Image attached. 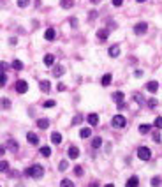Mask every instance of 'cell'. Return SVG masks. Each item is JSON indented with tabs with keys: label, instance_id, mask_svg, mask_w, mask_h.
<instances>
[{
	"label": "cell",
	"instance_id": "cell-1",
	"mask_svg": "<svg viewBox=\"0 0 162 187\" xmlns=\"http://www.w3.org/2000/svg\"><path fill=\"white\" fill-rule=\"evenodd\" d=\"M25 175L26 177H32V178H41L44 175V168L39 166V164H34V166H30V168L25 170Z\"/></svg>",
	"mask_w": 162,
	"mask_h": 187
},
{
	"label": "cell",
	"instance_id": "cell-2",
	"mask_svg": "<svg viewBox=\"0 0 162 187\" xmlns=\"http://www.w3.org/2000/svg\"><path fill=\"white\" fill-rule=\"evenodd\" d=\"M138 157H139L141 161H148V159L152 157V150H150L148 147H139V148H138Z\"/></svg>",
	"mask_w": 162,
	"mask_h": 187
},
{
	"label": "cell",
	"instance_id": "cell-3",
	"mask_svg": "<svg viewBox=\"0 0 162 187\" xmlns=\"http://www.w3.org/2000/svg\"><path fill=\"white\" fill-rule=\"evenodd\" d=\"M113 125H115V127H125V125H127L125 117H123V115H115V117H113Z\"/></svg>",
	"mask_w": 162,
	"mask_h": 187
},
{
	"label": "cell",
	"instance_id": "cell-4",
	"mask_svg": "<svg viewBox=\"0 0 162 187\" xmlns=\"http://www.w3.org/2000/svg\"><path fill=\"white\" fill-rule=\"evenodd\" d=\"M146 30H148V25H146L145 21H141V23H136V25H134V32H136L138 35L146 34Z\"/></svg>",
	"mask_w": 162,
	"mask_h": 187
},
{
	"label": "cell",
	"instance_id": "cell-5",
	"mask_svg": "<svg viewBox=\"0 0 162 187\" xmlns=\"http://www.w3.org/2000/svg\"><path fill=\"white\" fill-rule=\"evenodd\" d=\"M26 90H28V83L25 80H18L16 81V92L18 94H25Z\"/></svg>",
	"mask_w": 162,
	"mask_h": 187
},
{
	"label": "cell",
	"instance_id": "cell-6",
	"mask_svg": "<svg viewBox=\"0 0 162 187\" xmlns=\"http://www.w3.org/2000/svg\"><path fill=\"white\" fill-rule=\"evenodd\" d=\"M64 72H65V67H64V65L56 64V65L53 67V76H55V78H60V76H62Z\"/></svg>",
	"mask_w": 162,
	"mask_h": 187
},
{
	"label": "cell",
	"instance_id": "cell-7",
	"mask_svg": "<svg viewBox=\"0 0 162 187\" xmlns=\"http://www.w3.org/2000/svg\"><path fill=\"white\" fill-rule=\"evenodd\" d=\"M146 90H148L150 94H155V92L159 90V83H157L155 80H153V81H148V83H146Z\"/></svg>",
	"mask_w": 162,
	"mask_h": 187
},
{
	"label": "cell",
	"instance_id": "cell-8",
	"mask_svg": "<svg viewBox=\"0 0 162 187\" xmlns=\"http://www.w3.org/2000/svg\"><path fill=\"white\" fill-rule=\"evenodd\" d=\"M55 37H56V30H55V28H48L46 34H44V39H46V41H53Z\"/></svg>",
	"mask_w": 162,
	"mask_h": 187
},
{
	"label": "cell",
	"instance_id": "cell-9",
	"mask_svg": "<svg viewBox=\"0 0 162 187\" xmlns=\"http://www.w3.org/2000/svg\"><path fill=\"white\" fill-rule=\"evenodd\" d=\"M26 140H28V143H32V145H39V136H37L35 133H28V134H26Z\"/></svg>",
	"mask_w": 162,
	"mask_h": 187
},
{
	"label": "cell",
	"instance_id": "cell-10",
	"mask_svg": "<svg viewBox=\"0 0 162 187\" xmlns=\"http://www.w3.org/2000/svg\"><path fill=\"white\" fill-rule=\"evenodd\" d=\"M39 87H41V90H42V92H49V90H51V83H49L48 80L39 81Z\"/></svg>",
	"mask_w": 162,
	"mask_h": 187
},
{
	"label": "cell",
	"instance_id": "cell-11",
	"mask_svg": "<svg viewBox=\"0 0 162 187\" xmlns=\"http://www.w3.org/2000/svg\"><path fill=\"white\" fill-rule=\"evenodd\" d=\"M120 55V46H116V44H113L111 48H109V57H113V58H116Z\"/></svg>",
	"mask_w": 162,
	"mask_h": 187
},
{
	"label": "cell",
	"instance_id": "cell-12",
	"mask_svg": "<svg viewBox=\"0 0 162 187\" xmlns=\"http://www.w3.org/2000/svg\"><path fill=\"white\" fill-rule=\"evenodd\" d=\"M86 120H88V124H90V125H97V124H99V115H95V113H90Z\"/></svg>",
	"mask_w": 162,
	"mask_h": 187
},
{
	"label": "cell",
	"instance_id": "cell-13",
	"mask_svg": "<svg viewBox=\"0 0 162 187\" xmlns=\"http://www.w3.org/2000/svg\"><path fill=\"white\" fill-rule=\"evenodd\" d=\"M79 155V148L78 147H71L69 148V159H78Z\"/></svg>",
	"mask_w": 162,
	"mask_h": 187
},
{
	"label": "cell",
	"instance_id": "cell-14",
	"mask_svg": "<svg viewBox=\"0 0 162 187\" xmlns=\"http://www.w3.org/2000/svg\"><path fill=\"white\" fill-rule=\"evenodd\" d=\"M53 64H55V57H53V55H49V53H48V55H44V65L51 67Z\"/></svg>",
	"mask_w": 162,
	"mask_h": 187
},
{
	"label": "cell",
	"instance_id": "cell-15",
	"mask_svg": "<svg viewBox=\"0 0 162 187\" xmlns=\"http://www.w3.org/2000/svg\"><path fill=\"white\" fill-rule=\"evenodd\" d=\"M37 127H39V129H48V127H49V120H48V118L37 120Z\"/></svg>",
	"mask_w": 162,
	"mask_h": 187
},
{
	"label": "cell",
	"instance_id": "cell-16",
	"mask_svg": "<svg viewBox=\"0 0 162 187\" xmlns=\"http://www.w3.org/2000/svg\"><path fill=\"white\" fill-rule=\"evenodd\" d=\"M108 35H109V32H108L106 28H101V30L97 32V37H99L101 41H106V39H108Z\"/></svg>",
	"mask_w": 162,
	"mask_h": 187
},
{
	"label": "cell",
	"instance_id": "cell-17",
	"mask_svg": "<svg viewBox=\"0 0 162 187\" xmlns=\"http://www.w3.org/2000/svg\"><path fill=\"white\" fill-rule=\"evenodd\" d=\"M111 81H113V78H111V74H104V76H102V80H101V83H102V87H108V85H111Z\"/></svg>",
	"mask_w": 162,
	"mask_h": 187
},
{
	"label": "cell",
	"instance_id": "cell-18",
	"mask_svg": "<svg viewBox=\"0 0 162 187\" xmlns=\"http://www.w3.org/2000/svg\"><path fill=\"white\" fill-rule=\"evenodd\" d=\"M51 141H53L55 145H60V143H62V136H60V133H53V134H51Z\"/></svg>",
	"mask_w": 162,
	"mask_h": 187
},
{
	"label": "cell",
	"instance_id": "cell-19",
	"mask_svg": "<svg viewBox=\"0 0 162 187\" xmlns=\"http://www.w3.org/2000/svg\"><path fill=\"white\" fill-rule=\"evenodd\" d=\"M0 106H2L4 110H9V108H11V101H9L7 97H2V99H0Z\"/></svg>",
	"mask_w": 162,
	"mask_h": 187
},
{
	"label": "cell",
	"instance_id": "cell-20",
	"mask_svg": "<svg viewBox=\"0 0 162 187\" xmlns=\"http://www.w3.org/2000/svg\"><path fill=\"white\" fill-rule=\"evenodd\" d=\"M60 5H62L64 9H71V7H74V0H62Z\"/></svg>",
	"mask_w": 162,
	"mask_h": 187
},
{
	"label": "cell",
	"instance_id": "cell-21",
	"mask_svg": "<svg viewBox=\"0 0 162 187\" xmlns=\"http://www.w3.org/2000/svg\"><path fill=\"white\" fill-rule=\"evenodd\" d=\"M7 148H9L11 152H16V150H18V143L12 141V140H9V141H7Z\"/></svg>",
	"mask_w": 162,
	"mask_h": 187
},
{
	"label": "cell",
	"instance_id": "cell-22",
	"mask_svg": "<svg viewBox=\"0 0 162 187\" xmlns=\"http://www.w3.org/2000/svg\"><path fill=\"white\" fill-rule=\"evenodd\" d=\"M41 155L42 157H49L51 155V148L49 147H41Z\"/></svg>",
	"mask_w": 162,
	"mask_h": 187
},
{
	"label": "cell",
	"instance_id": "cell-23",
	"mask_svg": "<svg viewBox=\"0 0 162 187\" xmlns=\"http://www.w3.org/2000/svg\"><path fill=\"white\" fill-rule=\"evenodd\" d=\"M101 145H102V140H101L99 136H95V138H93V141H92V147H93V148L97 150V148H99Z\"/></svg>",
	"mask_w": 162,
	"mask_h": 187
},
{
	"label": "cell",
	"instance_id": "cell-24",
	"mask_svg": "<svg viewBox=\"0 0 162 187\" xmlns=\"http://www.w3.org/2000/svg\"><path fill=\"white\" fill-rule=\"evenodd\" d=\"M150 129H152V125H148V124H143V125H139V133H141V134H146Z\"/></svg>",
	"mask_w": 162,
	"mask_h": 187
},
{
	"label": "cell",
	"instance_id": "cell-25",
	"mask_svg": "<svg viewBox=\"0 0 162 187\" xmlns=\"http://www.w3.org/2000/svg\"><path fill=\"white\" fill-rule=\"evenodd\" d=\"M90 134H92V131H90L88 127H85V129H81V131H79V136H81V138H88Z\"/></svg>",
	"mask_w": 162,
	"mask_h": 187
},
{
	"label": "cell",
	"instance_id": "cell-26",
	"mask_svg": "<svg viewBox=\"0 0 162 187\" xmlns=\"http://www.w3.org/2000/svg\"><path fill=\"white\" fill-rule=\"evenodd\" d=\"M113 99H115L116 102L123 101V92H115V94H113Z\"/></svg>",
	"mask_w": 162,
	"mask_h": 187
},
{
	"label": "cell",
	"instance_id": "cell-27",
	"mask_svg": "<svg viewBox=\"0 0 162 187\" xmlns=\"http://www.w3.org/2000/svg\"><path fill=\"white\" fill-rule=\"evenodd\" d=\"M69 168V161H60V164H58V170L60 171H65Z\"/></svg>",
	"mask_w": 162,
	"mask_h": 187
},
{
	"label": "cell",
	"instance_id": "cell-28",
	"mask_svg": "<svg viewBox=\"0 0 162 187\" xmlns=\"http://www.w3.org/2000/svg\"><path fill=\"white\" fill-rule=\"evenodd\" d=\"M139 184V180H138V177H131L129 180H127V186L131 187V186H138Z\"/></svg>",
	"mask_w": 162,
	"mask_h": 187
},
{
	"label": "cell",
	"instance_id": "cell-29",
	"mask_svg": "<svg viewBox=\"0 0 162 187\" xmlns=\"http://www.w3.org/2000/svg\"><path fill=\"white\" fill-rule=\"evenodd\" d=\"M12 67H14L16 71H21V69H23V64H21V60H14V62H12Z\"/></svg>",
	"mask_w": 162,
	"mask_h": 187
},
{
	"label": "cell",
	"instance_id": "cell-30",
	"mask_svg": "<svg viewBox=\"0 0 162 187\" xmlns=\"http://www.w3.org/2000/svg\"><path fill=\"white\" fill-rule=\"evenodd\" d=\"M5 83H7V74L0 72V87H5Z\"/></svg>",
	"mask_w": 162,
	"mask_h": 187
},
{
	"label": "cell",
	"instance_id": "cell-31",
	"mask_svg": "<svg viewBox=\"0 0 162 187\" xmlns=\"http://www.w3.org/2000/svg\"><path fill=\"white\" fill-rule=\"evenodd\" d=\"M9 170V163L7 161H0V171H7Z\"/></svg>",
	"mask_w": 162,
	"mask_h": 187
},
{
	"label": "cell",
	"instance_id": "cell-32",
	"mask_svg": "<svg viewBox=\"0 0 162 187\" xmlns=\"http://www.w3.org/2000/svg\"><path fill=\"white\" fill-rule=\"evenodd\" d=\"M11 67V64H7V62H0V72H4V71H7Z\"/></svg>",
	"mask_w": 162,
	"mask_h": 187
},
{
	"label": "cell",
	"instance_id": "cell-33",
	"mask_svg": "<svg viewBox=\"0 0 162 187\" xmlns=\"http://www.w3.org/2000/svg\"><path fill=\"white\" fill-rule=\"evenodd\" d=\"M55 104H56V102H55L53 99H49V101H46V102H44V108H53Z\"/></svg>",
	"mask_w": 162,
	"mask_h": 187
},
{
	"label": "cell",
	"instance_id": "cell-34",
	"mask_svg": "<svg viewBox=\"0 0 162 187\" xmlns=\"http://www.w3.org/2000/svg\"><path fill=\"white\" fill-rule=\"evenodd\" d=\"M81 120H83V117H81V115H76V117L72 118V124H74V125H78V124H79Z\"/></svg>",
	"mask_w": 162,
	"mask_h": 187
},
{
	"label": "cell",
	"instance_id": "cell-35",
	"mask_svg": "<svg viewBox=\"0 0 162 187\" xmlns=\"http://www.w3.org/2000/svg\"><path fill=\"white\" fill-rule=\"evenodd\" d=\"M155 127H157V129H162V117H157V118H155Z\"/></svg>",
	"mask_w": 162,
	"mask_h": 187
},
{
	"label": "cell",
	"instance_id": "cell-36",
	"mask_svg": "<svg viewBox=\"0 0 162 187\" xmlns=\"http://www.w3.org/2000/svg\"><path fill=\"white\" fill-rule=\"evenodd\" d=\"M74 173H76L78 177H81V175H83V168H81V166H76V168H74Z\"/></svg>",
	"mask_w": 162,
	"mask_h": 187
},
{
	"label": "cell",
	"instance_id": "cell-37",
	"mask_svg": "<svg viewBox=\"0 0 162 187\" xmlns=\"http://www.w3.org/2000/svg\"><path fill=\"white\" fill-rule=\"evenodd\" d=\"M157 104H159V102H157V99H150V101H148V106H150V108H155Z\"/></svg>",
	"mask_w": 162,
	"mask_h": 187
},
{
	"label": "cell",
	"instance_id": "cell-38",
	"mask_svg": "<svg viewBox=\"0 0 162 187\" xmlns=\"http://www.w3.org/2000/svg\"><path fill=\"white\" fill-rule=\"evenodd\" d=\"M28 2H30V0H18V5H19V7H26Z\"/></svg>",
	"mask_w": 162,
	"mask_h": 187
},
{
	"label": "cell",
	"instance_id": "cell-39",
	"mask_svg": "<svg viewBox=\"0 0 162 187\" xmlns=\"http://www.w3.org/2000/svg\"><path fill=\"white\" fill-rule=\"evenodd\" d=\"M60 184H62V186H64V187H67V186H74V184H72L71 180H67V178H64V180H62Z\"/></svg>",
	"mask_w": 162,
	"mask_h": 187
},
{
	"label": "cell",
	"instance_id": "cell-40",
	"mask_svg": "<svg viewBox=\"0 0 162 187\" xmlns=\"http://www.w3.org/2000/svg\"><path fill=\"white\" fill-rule=\"evenodd\" d=\"M134 101H138V102H143V95H141V94H134Z\"/></svg>",
	"mask_w": 162,
	"mask_h": 187
},
{
	"label": "cell",
	"instance_id": "cell-41",
	"mask_svg": "<svg viewBox=\"0 0 162 187\" xmlns=\"http://www.w3.org/2000/svg\"><path fill=\"white\" fill-rule=\"evenodd\" d=\"M153 141L155 143H161V134L159 133H153Z\"/></svg>",
	"mask_w": 162,
	"mask_h": 187
},
{
	"label": "cell",
	"instance_id": "cell-42",
	"mask_svg": "<svg viewBox=\"0 0 162 187\" xmlns=\"http://www.w3.org/2000/svg\"><path fill=\"white\" fill-rule=\"evenodd\" d=\"M159 184H161V178H159V177L152 178V186H159Z\"/></svg>",
	"mask_w": 162,
	"mask_h": 187
},
{
	"label": "cell",
	"instance_id": "cell-43",
	"mask_svg": "<svg viewBox=\"0 0 162 187\" xmlns=\"http://www.w3.org/2000/svg\"><path fill=\"white\" fill-rule=\"evenodd\" d=\"M116 106H118V110H120V111H122V110H125V102H123V101H120Z\"/></svg>",
	"mask_w": 162,
	"mask_h": 187
},
{
	"label": "cell",
	"instance_id": "cell-44",
	"mask_svg": "<svg viewBox=\"0 0 162 187\" xmlns=\"http://www.w3.org/2000/svg\"><path fill=\"white\" fill-rule=\"evenodd\" d=\"M122 4H123V0H113V5H115V7H120Z\"/></svg>",
	"mask_w": 162,
	"mask_h": 187
},
{
	"label": "cell",
	"instance_id": "cell-45",
	"mask_svg": "<svg viewBox=\"0 0 162 187\" xmlns=\"http://www.w3.org/2000/svg\"><path fill=\"white\" fill-rule=\"evenodd\" d=\"M56 88H58V92H64V90H65V85H64V83H58Z\"/></svg>",
	"mask_w": 162,
	"mask_h": 187
},
{
	"label": "cell",
	"instance_id": "cell-46",
	"mask_svg": "<svg viewBox=\"0 0 162 187\" xmlns=\"http://www.w3.org/2000/svg\"><path fill=\"white\" fill-rule=\"evenodd\" d=\"M71 25H72V27H78V19H76V18H71Z\"/></svg>",
	"mask_w": 162,
	"mask_h": 187
},
{
	"label": "cell",
	"instance_id": "cell-47",
	"mask_svg": "<svg viewBox=\"0 0 162 187\" xmlns=\"http://www.w3.org/2000/svg\"><path fill=\"white\" fill-rule=\"evenodd\" d=\"M88 16H90V19H93V18H97V12H95V11H92Z\"/></svg>",
	"mask_w": 162,
	"mask_h": 187
},
{
	"label": "cell",
	"instance_id": "cell-48",
	"mask_svg": "<svg viewBox=\"0 0 162 187\" xmlns=\"http://www.w3.org/2000/svg\"><path fill=\"white\" fill-rule=\"evenodd\" d=\"M134 76H138V78H141V76H143V71H141V69H139V71H136V72H134Z\"/></svg>",
	"mask_w": 162,
	"mask_h": 187
},
{
	"label": "cell",
	"instance_id": "cell-49",
	"mask_svg": "<svg viewBox=\"0 0 162 187\" xmlns=\"http://www.w3.org/2000/svg\"><path fill=\"white\" fill-rule=\"evenodd\" d=\"M9 44H16V37H11L9 39Z\"/></svg>",
	"mask_w": 162,
	"mask_h": 187
},
{
	"label": "cell",
	"instance_id": "cell-50",
	"mask_svg": "<svg viewBox=\"0 0 162 187\" xmlns=\"http://www.w3.org/2000/svg\"><path fill=\"white\" fill-rule=\"evenodd\" d=\"M4 152H5V148H4V147H0V155H2Z\"/></svg>",
	"mask_w": 162,
	"mask_h": 187
},
{
	"label": "cell",
	"instance_id": "cell-51",
	"mask_svg": "<svg viewBox=\"0 0 162 187\" xmlns=\"http://www.w3.org/2000/svg\"><path fill=\"white\" fill-rule=\"evenodd\" d=\"M92 4H101V0H90Z\"/></svg>",
	"mask_w": 162,
	"mask_h": 187
},
{
	"label": "cell",
	"instance_id": "cell-52",
	"mask_svg": "<svg viewBox=\"0 0 162 187\" xmlns=\"http://www.w3.org/2000/svg\"><path fill=\"white\" fill-rule=\"evenodd\" d=\"M136 2H146V0H136Z\"/></svg>",
	"mask_w": 162,
	"mask_h": 187
}]
</instances>
